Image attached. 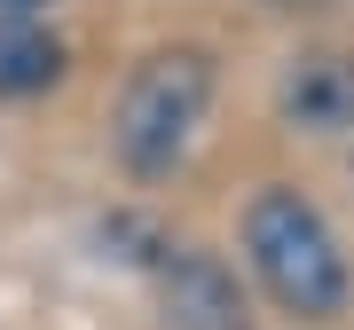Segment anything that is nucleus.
I'll list each match as a JSON object with an SVG mask.
<instances>
[{
    "mask_svg": "<svg viewBox=\"0 0 354 330\" xmlns=\"http://www.w3.org/2000/svg\"><path fill=\"white\" fill-rule=\"evenodd\" d=\"M158 299L174 330H244V299L213 252H174L158 260Z\"/></svg>",
    "mask_w": 354,
    "mask_h": 330,
    "instance_id": "nucleus-3",
    "label": "nucleus"
},
{
    "mask_svg": "<svg viewBox=\"0 0 354 330\" xmlns=\"http://www.w3.org/2000/svg\"><path fill=\"white\" fill-rule=\"evenodd\" d=\"M244 252L252 275L268 283V299L299 322H330L346 307V252L330 236V220L299 189H260L244 213Z\"/></svg>",
    "mask_w": 354,
    "mask_h": 330,
    "instance_id": "nucleus-1",
    "label": "nucleus"
},
{
    "mask_svg": "<svg viewBox=\"0 0 354 330\" xmlns=\"http://www.w3.org/2000/svg\"><path fill=\"white\" fill-rule=\"evenodd\" d=\"M205 102H213V55L205 48H158L127 79L118 118H111V142L127 157V173H165V165L189 150Z\"/></svg>",
    "mask_w": 354,
    "mask_h": 330,
    "instance_id": "nucleus-2",
    "label": "nucleus"
},
{
    "mask_svg": "<svg viewBox=\"0 0 354 330\" xmlns=\"http://www.w3.org/2000/svg\"><path fill=\"white\" fill-rule=\"evenodd\" d=\"M283 8H315V0H283Z\"/></svg>",
    "mask_w": 354,
    "mask_h": 330,
    "instance_id": "nucleus-6",
    "label": "nucleus"
},
{
    "mask_svg": "<svg viewBox=\"0 0 354 330\" xmlns=\"http://www.w3.org/2000/svg\"><path fill=\"white\" fill-rule=\"evenodd\" d=\"M55 71H64V48L24 16H0V95H39Z\"/></svg>",
    "mask_w": 354,
    "mask_h": 330,
    "instance_id": "nucleus-5",
    "label": "nucleus"
},
{
    "mask_svg": "<svg viewBox=\"0 0 354 330\" xmlns=\"http://www.w3.org/2000/svg\"><path fill=\"white\" fill-rule=\"evenodd\" d=\"M276 102H283V118L299 134H346L354 126V55H299V64L283 71V87H276Z\"/></svg>",
    "mask_w": 354,
    "mask_h": 330,
    "instance_id": "nucleus-4",
    "label": "nucleus"
}]
</instances>
